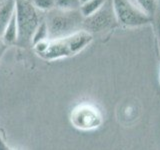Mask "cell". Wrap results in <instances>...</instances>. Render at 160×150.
Returning <instances> with one entry per match:
<instances>
[{
	"instance_id": "1",
	"label": "cell",
	"mask_w": 160,
	"mask_h": 150,
	"mask_svg": "<svg viewBox=\"0 0 160 150\" xmlns=\"http://www.w3.org/2000/svg\"><path fill=\"white\" fill-rule=\"evenodd\" d=\"M92 34L81 29L67 37L49 40L46 50L39 55L44 60L52 61L61 58H66L81 52L92 42Z\"/></svg>"
},
{
	"instance_id": "2",
	"label": "cell",
	"mask_w": 160,
	"mask_h": 150,
	"mask_svg": "<svg viewBox=\"0 0 160 150\" xmlns=\"http://www.w3.org/2000/svg\"><path fill=\"white\" fill-rule=\"evenodd\" d=\"M49 40L67 37L83 27L84 18L79 10L65 11L54 8L49 11L46 19Z\"/></svg>"
},
{
	"instance_id": "3",
	"label": "cell",
	"mask_w": 160,
	"mask_h": 150,
	"mask_svg": "<svg viewBox=\"0 0 160 150\" xmlns=\"http://www.w3.org/2000/svg\"><path fill=\"white\" fill-rule=\"evenodd\" d=\"M16 20L18 26L17 44L27 46L32 44V37L40 20L38 10L33 6L31 0H16Z\"/></svg>"
},
{
	"instance_id": "4",
	"label": "cell",
	"mask_w": 160,
	"mask_h": 150,
	"mask_svg": "<svg viewBox=\"0 0 160 150\" xmlns=\"http://www.w3.org/2000/svg\"><path fill=\"white\" fill-rule=\"evenodd\" d=\"M111 3L115 19L123 26L138 27L151 21V17L131 0H112Z\"/></svg>"
},
{
	"instance_id": "5",
	"label": "cell",
	"mask_w": 160,
	"mask_h": 150,
	"mask_svg": "<svg viewBox=\"0 0 160 150\" xmlns=\"http://www.w3.org/2000/svg\"><path fill=\"white\" fill-rule=\"evenodd\" d=\"M71 122L81 130L98 128L102 123V115L96 106L89 103H82L71 112Z\"/></svg>"
},
{
	"instance_id": "6",
	"label": "cell",
	"mask_w": 160,
	"mask_h": 150,
	"mask_svg": "<svg viewBox=\"0 0 160 150\" xmlns=\"http://www.w3.org/2000/svg\"><path fill=\"white\" fill-rule=\"evenodd\" d=\"M115 19V15L113 12L112 3L109 7L106 6V3L103 5V7L97 11L92 16L84 19L83 27L84 30L88 32H99L106 29L112 24Z\"/></svg>"
},
{
	"instance_id": "7",
	"label": "cell",
	"mask_w": 160,
	"mask_h": 150,
	"mask_svg": "<svg viewBox=\"0 0 160 150\" xmlns=\"http://www.w3.org/2000/svg\"><path fill=\"white\" fill-rule=\"evenodd\" d=\"M16 11V0H6L0 3V36L13 18Z\"/></svg>"
},
{
	"instance_id": "8",
	"label": "cell",
	"mask_w": 160,
	"mask_h": 150,
	"mask_svg": "<svg viewBox=\"0 0 160 150\" xmlns=\"http://www.w3.org/2000/svg\"><path fill=\"white\" fill-rule=\"evenodd\" d=\"M16 12V11H15ZM1 38L6 45H11L14 43H17L18 40V26H17V20L16 14L14 15L13 18L10 20V22L5 28L4 32L1 35Z\"/></svg>"
},
{
	"instance_id": "9",
	"label": "cell",
	"mask_w": 160,
	"mask_h": 150,
	"mask_svg": "<svg viewBox=\"0 0 160 150\" xmlns=\"http://www.w3.org/2000/svg\"><path fill=\"white\" fill-rule=\"evenodd\" d=\"M105 3H106V0H90V1H87L80 5L79 11L81 13L82 17L86 19L99 11Z\"/></svg>"
},
{
	"instance_id": "10",
	"label": "cell",
	"mask_w": 160,
	"mask_h": 150,
	"mask_svg": "<svg viewBox=\"0 0 160 150\" xmlns=\"http://www.w3.org/2000/svg\"><path fill=\"white\" fill-rule=\"evenodd\" d=\"M48 28H47V24L45 21H42L39 24V26L37 29L35 30V32L33 34L32 37V45L36 44L38 42L44 41V40H48Z\"/></svg>"
},
{
	"instance_id": "11",
	"label": "cell",
	"mask_w": 160,
	"mask_h": 150,
	"mask_svg": "<svg viewBox=\"0 0 160 150\" xmlns=\"http://www.w3.org/2000/svg\"><path fill=\"white\" fill-rule=\"evenodd\" d=\"M134 3L149 16L155 12L157 7V0H134Z\"/></svg>"
},
{
	"instance_id": "12",
	"label": "cell",
	"mask_w": 160,
	"mask_h": 150,
	"mask_svg": "<svg viewBox=\"0 0 160 150\" xmlns=\"http://www.w3.org/2000/svg\"><path fill=\"white\" fill-rule=\"evenodd\" d=\"M33 6L38 11H51L56 8V0H31Z\"/></svg>"
},
{
	"instance_id": "13",
	"label": "cell",
	"mask_w": 160,
	"mask_h": 150,
	"mask_svg": "<svg viewBox=\"0 0 160 150\" xmlns=\"http://www.w3.org/2000/svg\"><path fill=\"white\" fill-rule=\"evenodd\" d=\"M80 5V0H56V8L65 11L79 10Z\"/></svg>"
},
{
	"instance_id": "14",
	"label": "cell",
	"mask_w": 160,
	"mask_h": 150,
	"mask_svg": "<svg viewBox=\"0 0 160 150\" xmlns=\"http://www.w3.org/2000/svg\"><path fill=\"white\" fill-rule=\"evenodd\" d=\"M8 46V45H6L4 43V41L2 40L1 36H0V60H1L2 56H3V54L5 52V50H6V47Z\"/></svg>"
},
{
	"instance_id": "15",
	"label": "cell",
	"mask_w": 160,
	"mask_h": 150,
	"mask_svg": "<svg viewBox=\"0 0 160 150\" xmlns=\"http://www.w3.org/2000/svg\"><path fill=\"white\" fill-rule=\"evenodd\" d=\"M8 146L6 145V143L4 142L3 138L1 137V135H0V150H8Z\"/></svg>"
},
{
	"instance_id": "16",
	"label": "cell",
	"mask_w": 160,
	"mask_h": 150,
	"mask_svg": "<svg viewBox=\"0 0 160 150\" xmlns=\"http://www.w3.org/2000/svg\"><path fill=\"white\" fill-rule=\"evenodd\" d=\"M87 1H90V0H80V3H85V2H87Z\"/></svg>"
},
{
	"instance_id": "17",
	"label": "cell",
	"mask_w": 160,
	"mask_h": 150,
	"mask_svg": "<svg viewBox=\"0 0 160 150\" xmlns=\"http://www.w3.org/2000/svg\"><path fill=\"white\" fill-rule=\"evenodd\" d=\"M4 1H6V0H0V3H2V2H4Z\"/></svg>"
},
{
	"instance_id": "18",
	"label": "cell",
	"mask_w": 160,
	"mask_h": 150,
	"mask_svg": "<svg viewBox=\"0 0 160 150\" xmlns=\"http://www.w3.org/2000/svg\"><path fill=\"white\" fill-rule=\"evenodd\" d=\"M8 150H16V149H11V148H9Z\"/></svg>"
},
{
	"instance_id": "19",
	"label": "cell",
	"mask_w": 160,
	"mask_h": 150,
	"mask_svg": "<svg viewBox=\"0 0 160 150\" xmlns=\"http://www.w3.org/2000/svg\"><path fill=\"white\" fill-rule=\"evenodd\" d=\"M159 30H160V28H159Z\"/></svg>"
}]
</instances>
